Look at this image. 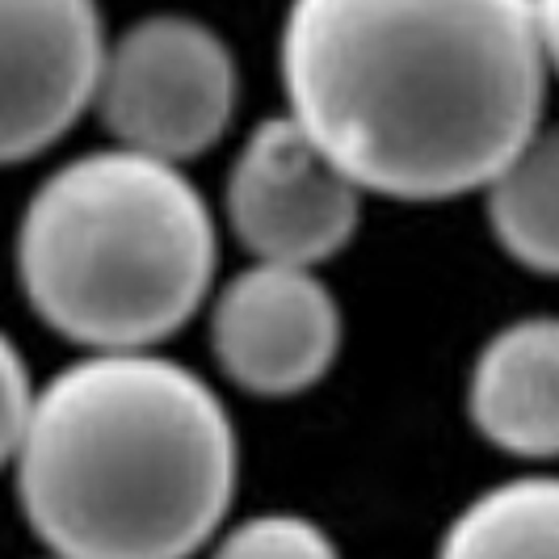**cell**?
<instances>
[{"mask_svg": "<svg viewBox=\"0 0 559 559\" xmlns=\"http://www.w3.org/2000/svg\"><path fill=\"white\" fill-rule=\"evenodd\" d=\"M211 354L227 379L261 400L311 392L341 354V304L320 270L249 261L215 295Z\"/></svg>", "mask_w": 559, "mask_h": 559, "instance_id": "8992f818", "label": "cell"}, {"mask_svg": "<svg viewBox=\"0 0 559 559\" xmlns=\"http://www.w3.org/2000/svg\"><path fill=\"white\" fill-rule=\"evenodd\" d=\"M51 559H56V556H51Z\"/></svg>", "mask_w": 559, "mask_h": 559, "instance_id": "5bb4252c", "label": "cell"}, {"mask_svg": "<svg viewBox=\"0 0 559 559\" xmlns=\"http://www.w3.org/2000/svg\"><path fill=\"white\" fill-rule=\"evenodd\" d=\"M13 261L29 311L84 354L160 349L215 295L219 224L186 168L114 143L34 186Z\"/></svg>", "mask_w": 559, "mask_h": 559, "instance_id": "3957f363", "label": "cell"}, {"mask_svg": "<svg viewBox=\"0 0 559 559\" xmlns=\"http://www.w3.org/2000/svg\"><path fill=\"white\" fill-rule=\"evenodd\" d=\"M9 472L56 559H190L224 531L240 447L198 370L122 349L84 354L34 392Z\"/></svg>", "mask_w": 559, "mask_h": 559, "instance_id": "7a4b0ae2", "label": "cell"}, {"mask_svg": "<svg viewBox=\"0 0 559 559\" xmlns=\"http://www.w3.org/2000/svg\"><path fill=\"white\" fill-rule=\"evenodd\" d=\"M278 72L362 194L447 202L543 127L551 59L534 0H290Z\"/></svg>", "mask_w": 559, "mask_h": 559, "instance_id": "6da1fadb", "label": "cell"}, {"mask_svg": "<svg viewBox=\"0 0 559 559\" xmlns=\"http://www.w3.org/2000/svg\"><path fill=\"white\" fill-rule=\"evenodd\" d=\"M34 379L22 358V349L13 345V336L0 329V472L13 467L22 433H26L29 404H34Z\"/></svg>", "mask_w": 559, "mask_h": 559, "instance_id": "7c38bea8", "label": "cell"}, {"mask_svg": "<svg viewBox=\"0 0 559 559\" xmlns=\"http://www.w3.org/2000/svg\"><path fill=\"white\" fill-rule=\"evenodd\" d=\"M467 417L513 459H559V316H522L479 345Z\"/></svg>", "mask_w": 559, "mask_h": 559, "instance_id": "ba28073f", "label": "cell"}, {"mask_svg": "<svg viewBox=\"0 0 559 559\" xmlns=\"http://www.w3.org/2000/svg\"><path fill=\"white\" fill-rule=\"evenodd\" d=\"M479 194L497 245L522 270L559 278V127H538Z\"/></svg>", "mask_w": 559, "mask_h": 559, "instance_id": "9c48e42d", "label": "cell"}, {"mask_svg": "<svg viewBox=\"0 0 559 559\" xmlns=\"http://www.w3.org/2000/svg\"><path fill=\"white\" fill-rule=\"evenodd\" d=\"M438 559H559V476H513L463 504Z\"/></svg>", "mask_w": 559, "mask_h": 559, "instance_id": "30bf717a", "label": "cell"}, {"mask_svg": "<svg viewBox=\"0 0 559 559\" xmlns=\"http://www.w3.org/2000/svg\"><path fill=\"white\" fill-rule=\"evenodd\" d=\"M106 43L97 0H0V165L43 156L93 110Z\"/></svg>", "mask_w": 559, "mask_h": 559, "instance_id": "52a82bcc", "label": "cell"}, {"mask_svg": "<svg viewBox=\"0 0 559 559\" xmlns=\"http://www.w3.org/2000/svg\"><path fill=\"white\" fill-rule=\"evenodd\" d=\"M538 26H543V47L551 59V76H559V0H534Z\"/></svg>", "mask_w": 559, "mask_h": 559, "instance_id": "4fadbf2b", "label": "cell"}, {"mask_svg": "<svg viewBox=\"0 0 559 559\" xmlns=\"http://www.w3.org/2000/svg\"><path fill=\"white\" fill-rule=\"evenodd\" d=\"M362 190L290 118L257 122L231 156L224 219L249 261L320 270L362 224Z\"/></svg>", "mask_w": 559, "mask_h": 559, "instance_id": "5b68a950", "label": "cell"}, {"mask_svg": "<svg viewBox=\"0 0 559 559\" xmlns=\"http://www.w3.org/2000/svg\"><path fill=\"white\" fill-rule=\"evenodd\" d=\"M240 68L224 38L186 13H152L106 43L93 110L118 147L190 165L227 135Z\"/></svg>", "mask_w": 559, "mask_h": 559, "instance_id": "277c9868", "label": "cell"}, {"mask_svg": "<svg viewBox=\"0 0 559 559\" xmlns=\"http://www.w3.org/2000/svg\"><path fill=\"white\" fill-rule=\"evenodd\" d=\"M206 559H341L333 534L304 513H257L215 534Z\"/></svg>", "mask_w": 559, "mask_h": 559, "instance_id": "8fae6325", "label": "cell"}]
</instances>
